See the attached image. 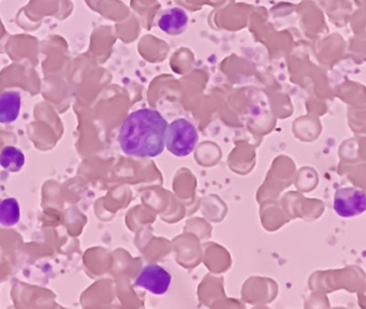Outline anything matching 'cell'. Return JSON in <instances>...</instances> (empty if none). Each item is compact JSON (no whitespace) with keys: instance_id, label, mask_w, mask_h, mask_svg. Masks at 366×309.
<instances>
[{"instance_id":"277c9868","label":"cell","mask_w":366,"mask_h":309,"mask_svg":"<svg viewBox=\"0 0 366 309\" xmlns=\"http://www.w3.org/2000/svg\"><path fill=\"white\" fill-rule=\"evenodd\" d=\"M171 280L168 270L157 264H150L141 270L134 284L155 296H164L170 288Z\"/></svg>"},{"instance_id":"8992f818","label":"cell","mask_w":366,"mask_h":309,"mask_svg":"<svg viewBox=\"0 0 366 309\" xmlns=\"http://www.w3.org/2000/svg\"><path fill=\"white\" fill-rule=\"evenodd\" d=\"M22 98L18 91H6L0 95V123L11 124L21 112Z\"/></svg>"},{"instance_id":"6da1fadb","label":"cell","mask_w":366,"mask_h":309,"mask_svg":"<svg viewBox=\"0 0 366 309\" xmlns=\"http://www.w3.org/2000/svg\"><path fill=\"white\" fill-rule=\"evenodd\" d=\"M166 128L168 123L156 110L132 112L119 130L122 150L131 157H157L164 152Z\"/></svg>"},{"instance_id":"52a82bcc","label":"cell","mask_w":366,"mask_h":309,"mask_svg":"<svg viewBox=\"0 0 366 309\" xmlns=\"http://www.w3.org/2000/svg\"><path fill=\"white\" fill-rule=\"evenodd\" d=\"M25 164V154L18 148L7 146L0 152V166L9 172L21 171Z\"/></svg>"},{"instance_id":"5b68a950","label":"cell","mask_w":366,"mask_h":309,"mask_svg":"<svg viewBox=\"0 0 366 309\" xmlns=\"http://www.w3.org/2000/svg\"><path fill=\"white\" fill-rule=\"evenodd\" d=\"M158 27L171 36H178L187 29L188 15L181 8L164 10L158 18Z\"/></svg>"},{"instance_id":"7a4b0ae2","label":"cell","mask_w":366,"mask_h":309,"mask_svg":"<svg viewBox=\"0 0 366 309\" xmlns=\"http://www.w3.org/2000/svg\"><path fill=\"white\" fill-rule=\"evenodd\" d=\"M198 141L199 136L196 127L187 119H176L166 128V148L176 157H186L190 154L194 152Z\"/></svg>"},{"instance_id":"3957f363","label":"cell","mask_w":366,"mask_h":309,"mask_svg":"<svg viewBox=\"0 0 366 309\" xmlns=\"http://www.w3.org/2000/svg\"><path fill=\"white\" fill-rule=\"evenodd\" d=\"M334 211L344 218L359 216L366 209L365 193L353 187L341 188L335 192Z\"/></svg>"},{"instance_id":"ba28073f","label":"cell","mask_w":366,"mask_h":309,"mask_svg":"<svg viewBox=\"0 0 366 309\" xmlns=\"http://www.w3.org/2000/svg\"><path fill=\"white\" fill-rule=\"evenodd\" d=\"M21 219V209L15 199L10 198L0 202V225L13 227Z\"/></svg>"}]
</instances>
